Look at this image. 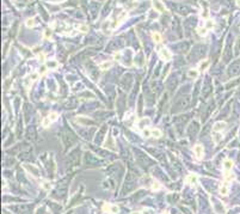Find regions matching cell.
Returning <instances> with one entry per match:
<instances>
[{
	"instance_id": "9c48e42d",
	"label": "cell",
	"mask_w": 240,
	"mask_h": 214,
	"mask_svg": "<svg viewBox=\"0 0 240 214\" xmlns=\"http://www.w3.org/2000/svg\"><path fill=\"white\" fill-rule=\"evenodd\" d=\"M152 38H153V41L155 43H160L161 42V36H160L159 32H153L152 34Z\"/></svg>"
},
{
	"instance_id": "9a60e30c",
	"label": "cell",
	"mask_w": 240,
	"mask_h": 214,
	"mask_svg": "<svg viewBox=\"0 0 240 214\" xmlns=\"http://www.w3.org/2000/svg\"><path fill=\"white\" fill-rule=\"evenodd\" d=\"M57 116H59V115H57V113H52V114H49L48 115V117L49 118H50V121H56V120H57Z\"/></svg>"
},
{
	"instance_id": "8992f818",
	"label": "cell",
	"mask_w": 240,
	"mask_h": 214,
	"mask_svg": "<svg viewBox=\"0 0 240 214\" xmlns=\"http://www.w3.org/2000/svg\"><path fill=\"white\" fill-rule=\"evenodd\" d=\"M232 168H233V162L231 159H226L223 162V169H225V171H231Z\"/></svg>"
},
{
	"instance_id": "484cf974",
	"label": "cell",
	"mask_w": 240,
	"mask_h": 214,
	"mask_svg": "<svg viewBox=\"0 0 240 214\" xmlns=\"http://www.w3.org/2000/svg\"><path fill=\"white\" fill-rule=\"evenodd\" d=\"M152 189H153V190H158V189H160V184L158 183V182H154L153 185H152Z\"/></svg>"
},
{
	"instance_id": "83f0119b",
	"label": "cell",
	"mask_w": 240,
	"mask_h": 214,
	"mask_svg": "<svg viewBox=\"0 0 240 214\" xmlns=\"http://www.w3.org/2000/svg\"><path fill=\"white\" fill-rule=\"evenodd\" d=\"M50 35H52V31L49 30V29H48V30H45V37L49 38V37H50Z\"/></svg>"
},
{
	"instance_id": "ffe728a7",
	"label": "cell",
	"mask_w": 240,
	"mask_h": 214,
	"mask_svg": "<svg viewBox=\"0 0 240 214\" xmlns=\"http://www.w3.org/2000/svg\"><path fill=\"white\" fill-rule=\"evenodd\" d=\"M42 187H43V189H45V190L52 189V184L49 183V182H43V183H42Z\"/></svg>"
},
{
	"instance_id": "5b68a950",
	"label": "cell",
	"mask_w": 240,
	"mask_h": 214,
	"mask_svg": "<svg viewBox=\"0 0 240 214\" xmlns=\"http://www.w3.org/2000/svg\"><path fill=\"white\" fill-rule=\"evenodd\" d=\"M197 181H198V177L196 176V175H194V173H190L188 176V178H186V182L189 184H197Z\"/></svg>"
},
{
	"instance_id": "4316f807",
	"label": "cell",
	"mask_w": 240,
	"mask_h": 214,
	"mask_svg": "<svg viewBox=\"0 0 240 214\" xmlns=\"http://www.w3.org/2000/svg\"><path fill=\"white\" fill-rule=\"evenodd\" d=\"M29 78H30L31 80H36L37 78H38V73H32V74L29 77Z\"/></svg>"
},
{
	"instance_id": "7402d4cb",
	"label": "cell",
	"mask_w": 240,
	"mask_h": 214,
	"mask_svg": "<svg viewBox=\"0 0 240 214\" xmlns=\"http://www.w3.org/2000/svg\"><path fill=\"white\" fill-rule=\"evenodd\" d=\"M50 122H52V121H50V118L45 117L44 120H43V122H42V124H43V127H48L49 124H50Z\"/></svg>"
},
{
	"instance_id": "4fadbf2b",
	"label": "cell",
	"mask_w": 240,
	"mask_h": 214,
	"mask_svg": "<svg viewBox=\"0 0 240 214\" xmlns=\"http://www.w3.org/2000/svg\"><path fill=\"white\" fill-rule=\"evenodd\" d=\"M152 136H154V138H160V136H161V131H159V129H152Z\"/></svg>"
},
{
	"instance_id": "e0dca14e",
	"label": "cell",
	"mask_w": 240,
	"mask_h": 214,
	"mask_svg": "<svg viewBox=\"0 0 240 214\" xmlns=\"http://www.w3.org/2000/svg\"><path fill=\"white\" fill-rule=\"evenodd\" d=\"M207 30H208L207 28H198L197 29L198 35H201V36H205V35H207Z\"/></svg>"
},
{
	"instance_id": "277c9868",
	"label": "cell",
	"mask_w": 240,
	"mask_h": 214,
	"mask_svg": "<svg viewBox=\"0 0 240 214\" xmlns=\"http://www.w3.org/2000/svg\"><path fill=\"white\" fill-rule=\"evenodd\" d=\"M226 127H227L226 122H216V123L214 124L213 129H214V132H222Z\"/></svg>"
},
{
	"instance_id": "4dcf8cb0",
	"label": "cell",
	"mask_w": 240,
	"mask_h": 214,
	"mask_svg": "<svg viewBox=\"0 0 240 214\" xmlns=\"http://www.w3.org/2000/svg\"><path fill=\"white\" fill-rule=\"evenodd\" d=\"M133 214H141V213H139V212H137V213H133Z\"/></svg>"
},
{
	"instance_id": "ba28073f",
	"label": "cell",
	"mask_w": 240,
	"mask_h": 214,
	"mask_svg": "<svg viewBox=\"0 0 240 214\" xmlns=\"http://www.w3.org/2000/svg\"><path fill=\"white\" fill-rule=\"evenodd\" d=\"M198 74H199V72L197 71V69H189L188 71V77L189 78H197L198 77Z\"/></svg>"
},
{
	"instance_id": "8fae6325",
	"label": "cell",
	"mask_w": 240,
	"mask_h": 214,
	"mask_svg": "<svg viewBox=\"0 0 240 214\" xmlns=\"http://www.w3.org/2000/svg\"><path fill=\"white\" fill-rule=\"evenodd\" d=\"M112 66V63L110 61H105V62H102L101 65H99V67H101V69H108V68H110Z\"/></svg>"
},
{
	"instance_id": "5bb4252c",
	"label": "cell",
	"mask_w": 240,
	"mask_h": 214,
	"mask_svg": "<svg viewBox=\"0 0 240 214\" xmlns=\"http://www.w3.org/2000/svg\"><path fill=\"white\" fill-rule=\"evenodd\" d=\"M78 29H79V31H81V32H87V31H88V26L85 24H80L79 26H78Z\"/></svg>"
},
{
	"instance_id": "f546056e",
	"label": "cell",
	"mask_w": 240,
	"mask_h": 214,
	"mask_svg": "<svg viewBox=\"0 0 240 214\" xmlns=\"http://www.w3.org/2000/svg\"><path fill=\"white\" fill-rule=\"evenodd\" d=\"M237 4H238V6H240V0H238V1H237Z\"/></svg>"
},
{
	"instance_id": "52a82bcc",
	"label": "cell",
	"mask_w": 240,
	"mask_h": 214,
	"mask_svg": "<svg viewBox=\"0 0 240 214\" xmlns=\"http://www.w3.org/2000/svg\"><path fill=\"white\" fill-rule=\"evenodd\" d=\"M228 190H229V188H228L227 182L221 184V187H220V194H221V195H227V194H228Z\"/></svg>"
},
{
	"instance_id": "6da1fadb",
	"label": "cell",
	"mask_w": 240,
	"mask_h": 214,
	"mask_svg": "<svg viewBox=\"0 0 240 214\" xmlns=\"http://www.w3.org/2000/svg\"><path fill=\"white\" fill-rule=\"evenodd\" d=\"M159 56L161 58V60L164 61H170L172 59V54L170 53V50L167 48H161L159 52Z\"/></svg>"
},
{
	"instance_id": "603a6c76",
	"label": "cell",
	"mask_w": 240,
	"mask_h": 214,
	"mask_svg": "<svg viewBox=\"0 0 240 214\" xmlns=\"http://www.w3.org/2000/svg\"><path fill=\"white\" fill-rule=\"evenodd\" d=\"M209 66V61H204V62H201V65H199V68L201 69H205L207 67Z\"/></svg>"
},
{
	"instance_id": "30bf717a",
	"label": "cell",
	"mask_w": 240,
	"mask_h": 214,
	"mask_svg": "<svg viewBox=\"0 0 240 214\" xmlns=\"http://www.w3.org/2000/svg\"><path fill=\"white\" fill-rule=\"evenodd\" d=\"M223 176H225V180L226 181H233L234 178H235V176H234L233 173H231L229 171H225V175H223Z\"/></svg>"
},
{
	"instance_id": "7a4b0ae2",
	"label": "cell",
	"mask_w": 240,
	"mask_h": 214,
	"mask_svg": "<svg viewBox=\"0 0 240 214\" xmlns=\"http://www.w3.org/2000/svg\"><path fill=\"white\" fill-rule=\"evenodd\" d=\"M152 5H153L154 10L158 11V12H160V13H163V12H165V11H166V8H165V5L161 3V0H152Z\"/></svg>"
},
{
	"instance_id": "3957f363",
	"label": "cell",
	"mask_w": 240,
	"mask_h": 214,
	"mask_svg": "<svg viewBox=\"0 0 240 214\" xmlns=\"http://www.w3.org/2000/svg\"><path fill=\"white\" fill-rule=\"evenodd\" d=\"M194 153H195L196 158L201 159L202 155H203V146L202 145H196L195 147H194Z\"/></svg>"
},
{
	"instance_id": "44dd1931",
	"label": "cell",
	"mask_w": 240,
	"mask_h": 214,
	"mask_svg": "<svg viewBox=\"0 0 240 214\" xmlns=\"http://www.w3.org/2000/svg\"><path fill=\"white\" fill-rule=\"evenodd\" d=\"M148 123H149V120H146V118H143V120H141V121H140L139 127H140V128H143V126H145V124H148Z\"/></svg>"
},
{
	"instance_id": "2e32d148",
	"label": "cell",
	"mask_w": 240,
	"mask_h": 214,
	"mask_svg": "<svg viewBox=\"0 0 240 214\" xmlns=\"http://www.w3.org/2000/svg\"><path fill=\"white\" fill-rule=\"evenodd\" d=\"M118 211H119V208L117 207V206H115V204H112L111 208H110V213L111 214H117L118 213Z\"/></svg>"
},
{
	"instance_id": "f1b7e54d",
	"label": "cell",
	"mask_w": 240,
	"mask_h": 214,
	"mask_svg": "<svg viewBox=\"0 0 240 214\" xmlns=\"http://www.w3.org/2000/svg\"><path fill=\"white\" fill-rule=\"evenodd\" d=\"M38 58H39V59H42V60H43V59H44V54H39V56H38Z\"/></svg>"
},
{
	"instance_id": "7c38bea8",
	"label": "cell",
	"mask_w": 240,
	"mask_h": 214,
	"mask_svg": "<svg viewBox=\"0 0 240 214\" xmlns=\"http://www.w3.org/2000/svg\"><path fill=\"white\" fill-rule=\"evenodd\" d=\"M57 66H59V63L56 61H48L47 62V67H48V68H56Z\"/></svg>"
},
{
	"instance_id": "ac0fdd59",
	"label": "cell",
	"mask_w": 240,
	"mask_h": 214,
	"mask_svg": "<svg viewBox=\"0 0 240 214\" xmlns=\"http://www.w3.org/2000/svg\"><path fill=\"white\" fill-rule=\"evenodd\" d=\"M26 26H28V28H34V26H35V21H34L32 18L31 19H28V21H26Z\"/></svg>"
},
{
	"instance_id": "d6986e66",
	"label": "cell",
	"mask_w": 240,
	"mask_h": 214,
	"mask_svg": "<svg viewBox=\"0 0 240 214\" xmlns=\"http://www.w3.org/2000/svg\"><path fill=\"white\" fill-rule=\"evenodd\" d=\"M214 25H215V24H214V22L210 21V19L205 22V28H207V29H212V28H214Z\"/></svg>"
},
{
	"instance_id": "d4e9b609",
	"label": "cell",
	"mask_w": 240,
	"mask_h": 214,
	"mask_svg": "<svg viewBox=\"0 0 240 214\" xmlns=\"http://www.w3.org/2000/svg\"><path fill=\"white\" fill-rule=\"evenodd\" d=\"M77 122H79V123H83V124H88L91 121H87V120H84V118H78Z\"/></svg>"
},
{
	"instance_id": "cb8c5ba5",
	"label": "cell",
	"mask_w": 240,
	"mask_h": 214,
	"mask_svg": "<svg viewBox=\"0 0 240 214\" xmlns=\"http://www.w3.org/2000/svg\"><path fill=\"white\" fill-rule=\"evenodd\" d=\"M142 134H143V136H149V135H152V131H148V129H143V131H142Z\"/></svg>"
}]
</instances>
